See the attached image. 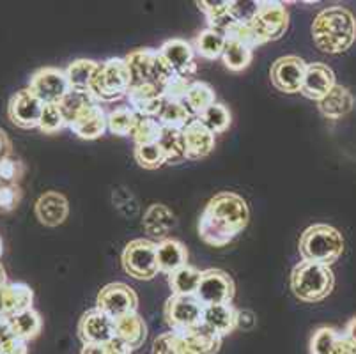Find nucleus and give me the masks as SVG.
<instances>
[{
  "label": "nucleus",
  "mask_w": 356,
  "mask_h": 354,
  "mask_svg": "<svg viewBox=\"0 0 356 354\" xmlns=\"http://www.w3.org/2000/svg\"><path fill=\"white\" fill-rule=\"evenodd\" d=\"M22 197H24V191L20 184H0V213H13L20 206Z\"/></svg>",
  "instance_id": "nucleus-50"
},
{
  "label": "nucleus",
  "mask_w": 356,
  "mask_h": 354,
  "mask_svg": "<svg viewBox=\"0 0 356 354\" xmlns=\"http://www.w3.org/2000/svg\"><path fill=\"white\" fill-rule=\"evenodd\" d=\"M129 89H131V74L124 57H112L99 64L98 73L90 87V96L95 97V102L103 105L126 97Z\"/></svg>",
  "instance_id": "nucleus-5"
},
{
  "label": "nucleus",
  "mask_w": 356,
  "mask_h": 354,
  "mask_svg": "<svg viewBox=\"0 0 356 354\" xmlns=\"http://www.w3.org/2000/svg\"><path fill=\"white\" fill-rule=\"evenodd\" d=\"M11 337H15V333H13V326H11V317L0 316V344L9 340Z\"/></svg>",
  "instance_id": "nucleus-55"
},
{
  "label": "nucleus",
  "mask_w": 356,
  "mask_h": 354,
  "mask_svg": "<svg viewBox=\"0 0 356 354\" xmlns=\"http://www.w3.org/2000/svg\"><path fill=\"white\" fill-rule=\"evenodd\" d=\"M342 335H346L348 339L355 340V342H356V317H353V319L349 321L348 324H346L344 333H342Z\"/></svg>",
  "instance_id": "nucleus-57"
},
{
  "label": "nucleus",
  "mask_w": 356,
  "mask_h": 354,
  "mask_svg": "<svg viewBox=\"0 0 356 354\" xmlns=\"http://www.w3.org/2000/svg\"><path fill=\"white\" fill-rule=\"evenodd\" d=\"M341 333L332 326H321L317 328L310 337L309 351L310 354H332L337 346Z\"/></svg>",
  "instance_id": "nucleus-43"
},
{
  "label": "nucleus",
  "mask_w": 356,
  "mask_h": 354,
  "mask_svg": "<svg viewBox=\"0 0 356 354\" xmlns=\"http://www.w3.org/2000/svg\"><path fill=\"white\" fill-rule=\"evenodd\" d=\"M140 117L126 106H115L114 110H110L106 115V124H108V131L115 136H134L135 128H137Z\"/></svg>",
  "instance_id": "nucleus-35"
},
{
  "label": "nucleus",
  "mask_w": 356,
  "mask_h": 354,
  "mask_svg": "<svg viewBox=\"0 0 356 354\" xmlns=\"http://www.w3.org/2000/svg\"><path fill=\"white\" fill-rule=\"evenodd\" d=\"M257 326V316L248 308H238V317H236V328L243 331H250Z\"/></svg>",
  "instance_id": "nucleus-52"
},
{
  "label": "nucleus",
  "mask_w": 356,
  "mask_h": 354,
  "mask_svg": "<svg viewBox=\"0 0 356 354\" xmlns=\"http://www.w3.org/2000/svg\"><path fill=\"white\" fill-rule=\"evenodd\" d=\"M106 115H108V112H105V108L95 102L74 117L73 121L67 124V128L82 140H98L108 131Z\"/></svg>",
  "instance_id": "nucleus-15"
},
{
  "label": "nucleus",
  "mask_w": 356,
  "mask_h": 354,
  "mask_svg": "<svg viewBox=\"0 0 356 354\" xmlns=\"http://www.w3.org/2000/svg\"><path fill=\"white\" fill-rule=\"evenodd\" d=\"M335 285V275L328 266L298 262L291 271V291L303 303H317L328 298Z\"/></svg>",
  "instance_id": "nucleus-4"
},
{
  "label": "nucleus",
  "mask_w": 356,
  "mask_h": 354,
  "mask_svg": "<svg viewBox=\"0 0 356 354\" xmlns=\"http://www.w3.org/2000/svg\"><path fill=\"white\" fill-rule=\"evenodd\" d=\"M252 58H254V50L225 39V48H223L222 61L229 71L239 73V71L247 70V67L250 66Z\"/></svg>",
  "instance_id": "nucleus-37"
},
{
  "label": "nucleus",
  "mask_w": 356,
  "mask_h": 354,
  "mask_svg": "<svg viewBox=\"0 0 356 354\" xmlns=\"http://www.w3.org/2000/svg\"><path fill=\"white\" fill-rule=\"evenodd\" d=\"M29 89L40 97L44 105H59L71 92L66 71L60 67H40L29 80Z\"/></svg>",
  "instance_id": "nucleus-9"
},
{
  "label": "nucleus",
  "mask_w": 356,
  "mask_h": 354,
  "mask_svg": "<svg viewBox=\"0 0 356 354\" xmlns=\"http://www.w3.org/2000/svg\"><path fill=\"white\" fill-rule=\"evenodd\" d=\"M158 50L153 48H138L129 51L124 57L128 64L129 74H131V86H142V83H153L154 63H156Z\"/></svg>",
  "instance_id": "nucleus-26"
},
{
  "label": "nucleus",
  "mask_w": 356,
  "mask_h": 354,
  "mask_svg": "<svg viewBox=\"0 0 356 354\" xmlns=\"http://www.w3.org/2000/svg\"><path fill=\"white\" fill-rule=\"evenodd\" d=\"M197 119H199L209 131L215 133V135H220V133L227 131L229 126H231L232 113L223 103L216 102L215 105L209 106V108L206 110L202 115L197 117Z\"/></svg>",
  "instance_id": "nucleus-38"
},
{
  "label": "nucleus",
  "mask_w": 356,
  "mask_h": 354,
  "mask_svg": "<svg viewBox=\"0 0 356 354\" xmlns=\"http://www.w3.org/2000/svg\"><path fill=\"white\" fill-rule=\"evenodd\" d=\"M142 227H144L145 234L151 238V241L156 239L160 243L163 239H168V234L176 229L177 218L172 209L165 206V204H151L144 213Z\"/></svg>",
  "instance_id": "nucleus-22"
},
{
  "label": "nucleus",
  "mask_w": 356,
  "mask_h": 354,
  "mask_svg": "<svg viewBox=\"0 0 356 354\" xmlns=\"http://www.w3.org/2000/svg\"><path fill=\"white\" fill-rule=\"evenodd\" d=\"M134 156L138 167L145 168V170H158V168L167 163V156H165L160 144L135 145Z\"/></svg>",
  "instance_id": "nucleus-42"
},
{
  "label": "nucleus",
  "mask_w": 356,
  "mask_h": 354,
  "mask_svg": "<svg viewBox=\"0 0 356 354\" xmlns=\"http://www.w3.org/2000/svg\"><path fill=\"white\" fill-rule=\"evenodd\" d=\"M44 103L29 87L18 90L11 96L8 105L9 121L20 129L40 128Z\"/></svg>",
  "instance_id": "nucleus-12"
},
{
  "label": "nucleus",
  "mask_w": 356,
  "mask_h": 354,
  "mask_svg": "<svg viewBox=\"0 0 356 354\" xmlns=\"http://www.w3.org/2000/svg\"><path fill=\"white\" fill-rule=\"evenodd\" d=\"M11 326L15 337L29 342V340L40 337L41 330H43V319L34 308H29V310H24L11 317Z\"/></svg>",
  "instance_id": "nucleus-34"
},
{
  "label": "nucleus",
  "mask_w": 356,
  "mask_h": 354,
  "mask_svg": "<svg viewBox=\"0 0 356 354\" xmlns=\"http://www.w3.org/2000/svg\"><path fill=\"white\" fill-rule=\"evenodd\" d=\"M298 250L302 261L330 268L341 259L344 252V238L335 227L328 223H314L303 230Z\"/></svg>",
  "instance_id": "nucleus-3"
},
{
  "label": "nucleus",
  "mask_w": 356,
  "mask_h": 354,
  "mask_svg": "<svg viewBox=\"0 0 356 354\" xmlns=\"http://www.w3.org/2000/svg\"><path fill=\"white\" fill-rule=\"evenodd\" d=\"M90 103H95V97L92 96H89V94H82V92H73V90H71V92L64 97L63 102L59 103V106L60 110H63L64 117H66L67 124H70L74 117L79 115L80 112H83Z\"/></svg>",
  "instance_id": "nucleus-49"
},
{
  "label": "nucleus",
  "mask_w": 356,
  "mask_h": 354,
  "mask_svg": "<svg viewBox=\"0 0 356 354\" xmlns=\"http://www.w3.org/2000/svg\"><path fill=\"white\" fill-rule=\"evenodd\" d=\"M34 292L24 282H8L0 287V316L13 317L32 308Z\"/></svg>",
  "instance_id": "nucleus-23"
},
{
  "label": "nucleus",
  "mask_w": 356,
  "mask_h": 354,
  "mask_svg": "<svg viewBox=\"0 0 356 354\" xmlns=\"http://www.w3.org/2000/svg\"><path fill=\"white\" fill-rule=\"evenodd\" d=\"M186 106L190 108V112L193 113V117H200L209 106H213L216 103V92L209 83L200 82L195 80L190 87L188 94H186V99H184Z\"/></svg>",
  "instance_id": "nucleus-36"
},
{
  "label": "nucleus",
  "mask_w": 356,
  "mask_h": 354,
  "mask_svg": "<svg viewBox=\"0 0 356 354\" xmlns=\"http://www.w3.org/2000/svg\"><path fill=\"white\" fill-rule=\"evenodd\" d=\"M248 22L261 38L262 45H266L270 41H277L286 34L287 27H289V13L282 2L264 0V2H255V8Z\"/></svg>",
  "instance_id": "nucleus-7"
},
{
  "label": "nucleus",
  "mask_w": 356,
  "mask_h": 354,
  "mask_svg": "<svg viewBox=\"0 0 356 354\" xmlns=\"http://www.w3.org/2000/svg\"><path fill=\"white\" fill-rule=\"evenodd\" d=\"M309 64L298 55H284L277 58L271 66L270 78L277 90L286 94L302 92L303 78Z\"/></svg>",
  "instance_id": "nucleus-13"
},
{
  "label": "nucleus",
  "mask_w": 356,
  "mask_h": 354,
  "mask_svg": "<svg viewBox=\"0 0 356 354\" xmlns=\"http://www.w3.org/2000/svg\"><path fill=\"white\" fill-rule=\"evenodd\" d=\"M184 340L190 346V349L195 354H216L222 347V337L216 335L215 331L208 326L200 324L199 328L183 333Z\"/></svg>",
  "instance_id": "nucleus-32"
},
{
  "label": "nucleus",
  "mask_w": 356,
  "mask_h": 354,
  "mask_svg": "<svg viewBox=\"0 0 356 354\" xmlns=\"http://www.w3.org/2000/svg\"><path fill=\"white\" fill-rule=\"evenodd\" d=\"M193 82H195L193 77L176 71L172 77L168 78L167 83L161 87V94H163L165 99H170V102H184Z\"/></svg>",
  "instance_id": "nucleus-44"
},
{
  "label": "nucleus",
  "mask_w": 356,
  "mask_h": 354,
  "mask_svg": "<svg viewBox=\"0 0 356 354\" xmlns=\"http://www.w3.org/2000/svg\"><path fill=\"white\" fill-rule=\"evenodd\" d=\"M250 209L241 195L222 191L209 199L197 223L199 238L213 248L231 245L248 227Z\"/></svg>",
  "instance_id": "nucleus-1"
},
{
  "label": "nucleus",
  "mask_w": 356,
  "mask_h": 354,
  "mask_svg": "<svg viewBox=\"0 0 356 354\" xmlns=\"http://www.w3.org/2000/svg\"><path fill=\"white\" fill-rule=\"evenodd\" d=\"M2 253H4V245H2V239H0V257H2Z\"/></svg>",
  "instance_id": "nucleus-59"
},
{
  "label": "nucleus",
  "mask_w": 356,
  "mask_h": 354,
  "mask_svg": "<svg viewBox=\"0 0 356 354\" xmlns=\"http://www.w3.org/2000/svg\"><path fill=\"white\" fill-rule=\"evenodd\" d=\"M310 31L317 50L330 55L344 54L356 41V18L348 8L332 6L317 13Z\"/></svg>",
  "instance_id": "nucleus-2"
},
{
  "label": "nucleus",
  "mask_w": 356,
  "mask_h": 354,
  "mask_svg": "<svg viewBox=\"0 0 356 354\" xmlns=\"http://www.w3.org/2000/svg\"><path fill=\"white\" fill-rule=\"evenodd\" d=\"M114 324L115 339L121 340L128 349L137 351L144 346L145 339H147V324L138 312L114 319Z\"/></svg>",
  "instance_id": "nucleus-24"
},
{
  "label": "nucleus",
  "mask_w": 356,
  "mask_h": 354,
  "mask_svg": "<svg viewBox=\"0 0 356 354\" xmlns=\"http://www.w3.org/2000/svg\"><path fill=\"white\" fill-rule=\"evenodd\" d=\"M353 106H355V96L348 87L339 86V83L323 97L321 102L317 103L319 112L330 121H339V119L346 117L351 112Z\"/></svg>",
  "instance_id": "nucleus-27"
},
{
  "label": "nucleus",
  "mask_w": 356,
  "mask_h": 354,
  "mask_svg": "<svg viewBox=\"0 0 356 354\" xmlns=\"http://www.w3.org/2000/svg\"><path fill=\"white\" fill-rule=\"evenodd\" d=\"M156 119L163 128L183 131L195 117H193V113L190 112V108L184 102H170V99H165Z\"/></svg>",
  "instance_id": "nucleus-31"
},
{
  "label": "nucleus",
  "mask_w": 356,
  "mask_h": 354,
  "mask_svg": "<svg viewBox=\"0 0 356 354\" xmlns=\"http://www.w3.org/2000/svg\"><path fill=\"white\" fill-rule=\"evenodd\" d=\"M99 63L92 61V58H76L70 66L66 67V78L70 83V89L73 92L89 94L90 87H92V80H95L96 73H98Z\"/></svg>",
  "instance_id": "nucleus-29"
},
{
  "label": "nucleus",
  "mask_w": 356,
  "mask_h": 354,
  "mask_svg": "<svg viewBox=\"0 0 356 354\" xmlns=\"http://www.w3.org/2000/svg\"><path fill=\"white\" fill-rule=\"evenodd\" d=\"M193 48L199 57L206 58V61H216L222 58L223 48H225V35L223 32L215 31V29H204L199 32L193 41Z\"/></svg>",
  "instance_id": "nucleus-33"
},
{
  "label": "nucleus",
  "mask_w": 356,
  "mask_h": 354,
  "mask_svg": "<svg viewBox=\"0 0 356 354\" xmlns=\"http://www.w3.org/2000/svg\"><path fill=\"white\" fill-rule=\"evenodd\" d=\"M199 11L206 16L209 29L225 32L234 22L241 19L238 2L232 0H199L195 2Z\"/></svg>",
  "instance_id": "nucleus-21"
},
{
  "label": "nucleus",
  "mask_w": 356,
  "mask_h": 354,
  "mask_svg": "<svg viewBox=\"0 0 356 354\" xmlns=\"http://www.w3.org/2000/svg\"><path fill=\"white\" fill-rule=\"evenodd\" d=\"M163 317L170 331L186 333L199 328L204 321V305L195 296L170 294L163 307Z\"/></svg>",
  "instance_id": "nucleus-8"
},
{
  "label": "nucleus",
  "mask_w": 356,
  "mask_h": 354,
  "mask_svg": "<svg viewBox=\"0 0 356 354\" xmlns=\"http://www.w3.org/2000/svg\"><path fill=\"white\" fill-rule=\"evenodd\" d=\"M64 128H67V121L64 117L63 110L59 105H44L43 115H41L40 121V131L44 135H55V133L63 131Z\"/></svg>",
  "instance_id": "nucleus-47"
},
{
  "label": "nucleus",
  "mask_w": 356,
  "mask_h": 354,
  "mask_svg": "<svg viewBox=\"0 0 356 354\" xmlns=\"http://www.w3.org/2000/svg\"><path fill=\"white\" fill-rule=\"evenodd\" d=\"M335 86V73H333L332 67L328 64L314 63L307 66L302 92L300 94H303L307 99L319 103Z\"/></svg>",
  "instance_id": "nucleus-20"
},
{
  "label": "nucleus",
  "mask_w": 356,
  "mask_h": 354,
  "mask_svg": "<svg viewBox=\"0 0 356 354\" xmlns=\"http://www.w3.org/2000/svg\"><path fill=\"white\" fill-rule=\"evenodd\" d=\"M134 351L128 349L121 340L114 339L105 344H83L80 354H131Z\"/></svg>",
  "instance_id": "nucleus-51"
},
{
  "label": "nucleus",
  "mask_w": 356,
  "mask_h": 354,
  "mask_svg": "<svg viewBox=\"0 0 356 354\" xmlns=\"http://www.w3.org/2000/svg\"><path fill=\"white\" fill-rule=\"evenodd\" d=\"M332 354H356V342L341 333V337H339V340H337V346Z\"/></svg>",
  "instance_id": "nucleus-54"
},
{
  "label": "nucleus",
  "mask_w": 356,
  "mask_h": 354,
  "mask_svg": "<svg viewBox=\"0 0 356 354\" xmlns=\"http://www.w3.org/2000/svg\"><path fill=\"white\" fill-rule=\"evenodd\" d=\"M184 158L186 160H202L213 152L216 145V135L209 131L199 119H193L183 129Z\"/></svg>",
  "instance_id": "nucleus-19"
},
{
  "label": "nucleus",
  "mask_w": 356,
  "mask_h": 354,
  "mask_svg": "<svg viewBox=\"0 0 356 354\" xmlns=\"http://www.w3.org/2000/svg\"><path fill=\"white\" fill-rule=\"evenodd\" d=\"M163 133V126L158 122V119L153 117H140L137 128L134 131V142L135 145H147V144H158Z\"/></svg>",
  "instance_id": "nucleus-46"
},
{
  "label": "nucleus",
  "mask_w": 356,
  "mask_h": 354,
  "mask_svg": "<svg viewBox=\"0 0 356 354\" xmlns=\"http://www.w3.org/2000/svg\"><path fill=\"white\" fill-rule=\"evenodd\" d=\"M13 154V144L11 138L8 136V133L0 128V158H6V156Z\"/></svg>",
  "instance_id": "nucleus-56"
},
{
  "label": "nucleus",
  "mask_w": 356,
  "mask_h": 354,
  "mask_svg": "<svg viewBox=\"0 0 356 354\" xmlns=\"http://www.w3.org/2000/svg\"><path fill=\"white\" fill-rule=\"evenodd\" d=\"M126 99H128L129 108L138 117H153V119H156L165 103L161 89L154 83L131 86V89L126 94Z\"/></svg>",
  "instance_id": "nucleus-17"
},
{
  "label": "nucleus",
  "mask_w": 356,
  "mask_h": 354,
  "mask_svg": "<svg viewBox=\"0 0 356 354\" xmlns=\"http://www.w3.org/2000/svg\"><path fill=\"white\" fill-rule=\"evenodd\" d=\"M151 354H195L184 340L183 333L176 331H167L156 337L153 342V351Z\"/></svg>",
  "instance_id": "nucleus-40"
},
{
  "label": "nucleus",
  "mask_w": 356,
  "mask_h": 354,
  "mask_svg": "<svg viewBox=\"0 0 356 354\" xmlns=\"http://www.w3.org/2000/svg\"><path fill=\"white\" fill-rule=\"evenodd\" d=\"M156 259L160 273L168 277L174 271L188 264V250L179 239L168 238L156 243Z\"/></svg>",
  "instance_id": "nucleus-25"
},
{
  "label": "nucleus",
  "mask_w": 356,
  "mask_h": 354,
  "mask_svg": "<svg viewBox=\"0 0 356 354\" xmlns=\"http://www.w3.org/2000/svg\"><path fill=\"white\" fill-rule=\"evenodd\" d=\"M158 144L163 149L165 156H167V163H179V161L186 160L184 158V136L183 131L179 129L163 128L161 138Z\"/></svg>",
  "instance_id": "nucleus-41"
},
{
  "label": "nucleus",
  "mask_w": 356,
  "mask_h": 354,
  "mask_svg": "<svg viewBox=\"0 0 356 354\" xmlns=\"http://www.w3.org/2000/svg\"><path fill=\"white\" fill-rule=\"evenodd\" d=\"M234 296L236 285L229 273L218 268L204 269L202 277H200L199 289L195 292V298L204 307L232 303Z\"/></svg>",
  "instance_id": "nucleus-10"
},
{
  "label": "nucleus",
  "mask_w": 356,
  "mask_h": 354,
  "mask_svg": "<svg viewBox=\"0 0 356 354\" xmlns=\"http://www.w3.org/2000/svg\"><path fill=\"white\" fill-rule=\"evenodd\" d=\"M96 308L105 312L112 319L134 314L138 310V296L134 289L122 282L106 284L96 298Z\"/></svg>",
  "instance_id": "nucleus-11"
},
{
  "label": "nucleus",
  "mask_w": 356,
  "mask_h": 354,
  "mask_svg": "<svg viewBox=\"0 0 356 354\" xmlns=\"http://www.w3.org/2000/svg\"><path fill=\"white\" fill-rule=\"evenodd\" d=\"M200 277H202V271L199 268L186 264L184 268L174 271L172 275H168V287L174 296H195Z\"/></svg>",
  "instance_id": "nucleus-30"
},
{
  "label": "nucleus",
  "mask_w": 356,
  "mask_h": 354,
  "mask_svg": "<svg viewBox=\"0 0 356 354\" xmlns=\"http://www.w3.org/2000/svg\"><path fill=\"white\" fill-rule=\"evenodd\" d=\"M236 317H238V308L232 303L211 305V307H204L202 324L223 339L236 330Z\"/></svg>",
  "instance_id": "nucleus-28"
},
{
  "label": "nucleus",
  "mask_w": 356,
  "mask_h": 354,
  "mask_svg": "<svg viewBox=\"0 0 356 354\" xmlns=\"http://www.w3.org/2000/svg\"><path fill=\"white\" fill-rule=\"evenodd\" d=\"M4 284H8V277H6V269L2 268V264H0V287Z\"/></svg>",
  "instance_id": "nucleus-58"
},
{
  "label": "nucleus",
  "mask_w": 356,
  "mask_h": 354,
  "mask_svg": "<svg viewBox=\"0 0 356 354\" xmlns=\"http://www.w3.org/2000/svg\"><path fill=\"white\" fill-rule=\"evenodd\" d=\"M35 218L44 227H59L70 216V202L59 191H44L34 206Z\"/></svg>",
  "instance_id": "nucleus-16"
},
{
  "label": "nucleus",
  "mask_w": 356,
  "mask_h": 354,
  "mask_svg": "<svg viewBox=\"0 0 356 354\" xmlns=\"http://www.w3.org/2000/svg\"><path fill=\"white\" fill-rule=\"evenodd\" d=\"M158 54L167 61L174 71L179 73H186L190 77L197 73V64H195V48L193 43L186 41V39L174 38L168 39L158 48Z\"/></svg>",
  "instance_id": "nucleus-18"
},
{
  "label": "nucleus",
  "mask_w": 356,
  "mask_h": 354,
  "mask_svg": "<svg viewBox=\"0 0 356 354\" xmlns=\"http://www.w3.org/2000/svg\"><path fill=\"white\" fill-rule=\"evenodd\" d=\"M0 354H29L27 342L18 337H11L9 340L0 344Z\"/></svg>",
  "instance_id": "nucleus-53"
},
{
  "label": "nucleus",
  "mask_w": 356,
  "mask_h": 354,
  "mask_svg": "<svg viewBox=\"0 0 356 354\" xmlns=\"http://www.w3.org/2000/svg\"><path fill=\"white\" fill-rule=\"evenodd\" d=\"M25 175V165L15 154L0 158V184H20Z\"/></svg>",
  "instance_id": "nucleus-48"
},
{
  "label": "nucleus",
  "mask_w": 356,
  "mask_h": 354,
  "mask_svg": "<svg viewBox=\"0 0 356 354\" xmlns=\"http://www.w3.org/2000/svg\"><path fill=\"white\" fill-rule=\"evenodd\" d=\"M79 337L83 344H105L115 339L114 319L99 308H90L79 323Z\"/></svg>",
  "instance_id": "nucleus-14"
},
{
  "label": "nucleus",
  "mask_w": 356,
  "mask_h": 354,
  "mask_svg": "<svg viewBox=\"0 0 356 354\" xmlns=\"http://www.w3.org/2000/svg\"><path fill=\"white\" fill-rule=\"evenodd\" d=\"M112 204L124 218H135L140 213V204L135 193L126 186H115L112 190Z\"/></svg>",
  "instance_id": "nucleus-45"
},
{
  "label": "nucleus",
  "mask_w": 356,
  "mask_h": 354,
  "mask_svg": "<svg viewBox=\"0 0 356 354\" xmlns=\"http://www.w3.org/2000/svg\"><path fill=\"white\" fill-rule=\"evenodd\" d=\"M121 264L126 275L135 280H153L160 273L156 259V243L144 238L129 241L121 253Z\"/></svg>",
  "instance_id": "nucleus-6"
},
{
  "label": "nucleus",
  "mask_w": 356,
  "mask_h": 354,
  "mask_svg": "<svg viewBox=\"0 0 356 354\" xmlns=\"http://www.w3.org/2000/svg\"><path fill=\"white\" fill-rule=\"evenodd\" d=\"M223 35H225L227 41H234V43L243 45V47L250 48V50L262 47L261 38L254 31V27H252L248 19H238V22H234L227 31L223 32Z\"/></svg>",
  "instance_id": "nucleus-39"
}]
</instances>
